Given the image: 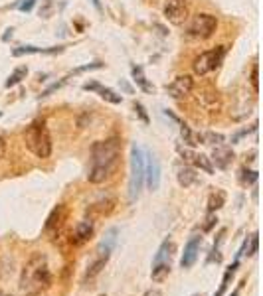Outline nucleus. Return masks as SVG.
Masks as SVG:
<instances>
[{"label":"nucleus","mask_w":263,"mask_h":296,"mask_svg":"<svg viewBox=\"0 0 263 296\" xmlns=\"http://www.w3.org/2000/svg\"><path fill=\"white\" fill-rule=\"evenodd\" d=\"M123 142L119 136H111L105 140H97L91 146V168L87 172L89 184H103L117 172L121 164Z\"/></svg>","instance_id":"1"},{"label":"nucleus","mask_w":263,"mask_h":296,"mask_svg":"<svg viewBox=\"0 0 263 296\" xmlns=\"http://www.w3.org/2000/svg\"><path fill=\"white\" fill-rule=\"evenodd\" d=\"M50 286H52V273L48 267V259H46V255L38 253L22 269L20 290L26 296H40Z\"/></svg>","instance_id":"2"},{"label":"nucleus","mask_w":263,"mask_h":296,"mask_svg":"<svg viewBox=\"0 0 263 296\" xmlns=\"http://www.w3.org/2000/svg\"><path fill=\"white\" fill-rule=\"evenodd\" d=\"M24 142H26V148L34 156L50 158V154H52V136H50V130L46 127V123L34 121L24 132Z\"/></svg>","instance_id":"3"},{"label":"nucleus","mask_w":263,"mask_h":296,"mask_svg":"<svg viewBox=\"0 0 263 296\" xmlns=\"http://www.w3.org/2000/svg\"><path fill=\"white\" fill-rule=\"evenodd\" d=\"M145 186V150L139 144L131 146V176H129V202H137Z\"/></svg>","instance_id":"4"},{"label":"nucleus","mask_w":263,"mask_h":296,"mask_svg":"<svg viewBox=\"0 0 263 296\" xmlns=\"http://www.w3.org/2000/svg\"><path fill=\"white\" fill-rule=\"evenodd\" d=\"M225 54H227V48H225V46H216V48H212V50L202 52L200 56L194 57V61H192V71L196 75H200V77L216 71V69L222 65Z\"/></svg>","instance_id":"5"},{"label":"nucleus","mask_w":263,"mask_h":296,"mask_svg":"<svg viewBox=\"0 0 263 296\" xmlns=\"http://www.w3.org/2000/svg\"><path fill=\"white\" fill-rule=\"evenodd\" d=\"M218 30V18L208 12H198L194 14L190 24H188V36L198 38V40H208L216 34Z\"/></svg>","instance_id":"6"},{"label":"nucleus","mask_w":263,"mask_h":296,"mask_svg":"<svg viewBox=\"0 0 263 296\" xmlns=\"http://www.w3.org/2000/svg\"><path fill=\"white\" fill-rule=\"evenodd\" d=\"M162 14L172 26H182L190 18V4L188 0H167L162 6Z\"/></svg>","instance_id":"7"},{"label":"nucleus","mask_w":263,"mask_h":296,"mask_svg":"<svg viewBox=\"0 0 263 296\" xmlns=\"http://www.w3.org/2000/svg\"><path fill=\"white\" fill-rule=\"evenodd\" d=\"M194 87H196L194 77L184 73V75H178V77L172 79V83L167 85V93H169L172 99H186L188 95H192Z\"/></svg>","instance_id":"8"},{"label":"nucleus","mask_w":263,"mask_h":296,"mask_svg":"<svg viewBox=\"0 0 263 296\" xmlns=\"http://www.w3.org/2000/svg\"><path fill=\"white\" fill-rule=\"evenodd\" d=\"M145 182L152 192L160 186V162L154 154H145Z\"/></svg>","instance_id":"9"},{"label":"nucleus","mask_w":263,"mask_h":296,"mask_svg":"<svg viewBox=\"0 0 263 296\" xmlns=\"http://www.w3.org/2000/svg\"><path fill=\"white\" fill-rule=\"evenodd\" d=\"M178 152H180V156H182L186 162H190L192 166L204 170L206 174H214V164H212V160L208 158L206 154H198V152H192V150L182 148V146H178Z\"/></svg>","instance_id":"10"},{"label":"nucleus","mask_w":263,"mask_h":296,"mask_svg":"<svg viewBox=\"0 0 263 296\" xmlns=\"http://www.w3.org/2000/svg\"><path fill=\"white\" fill-rule=\"evenodd\" d=\"M200 245H202V237H200V235L190 237V241H188L186 247H184L182 259H180L182 269H190V267H194V263H196V259H198V253H200Z\"/></svg>","instance_id":"11"},{"label":"nucleus","mask_w":263,"mask_h":296,"mask_svg":"<svg viewBox=\"0 0 263 296\" xmlns=\"http://www.w3.org/2000/svg\"><path fill=\"white\" fill-rule=\"evenodd\" d=\"M65 46H52V48H38V46H18L12 50V57H22V56H36V54H46V56H54L63 52Z\"/></svg>","instance_id":"12"},{"label":"nucleus","mask_w":263,"mask_h":296,"mask_svg":"<svg viewBox=\"0 0 263 296\" xmlns=\"http://www.w3.org/2000/svg\"><path fill=\"white\" fill-rule=\"evenodd\" d=\"M176 253V243L172 239H165L162 245L158 247L154 259H152V265H170V261Z\"/></svg>","instance_id":"13"},{"label":"nucleus","mask_w":263,"mask_h":296,"mask_svg":"<svg viewBox=\"0 0 263 296\" xmlns=\"http://www.w3.org/2000/svg\"><path fill=\"white\" fill-rule=\"evenodd\" d=\"M210 160H212V164H216V168L225 170V168L234 162V150L220 144V146L214 148V152H212V158H210Z\"/></svg>","instance_id":"14"},{"label":"nucleus","mask_w":263,"mask_h":296,"mask_svg":"<svg viewBox=\"0 0 263 296\" xmlns=\"http://www.w3.org/2000/svg\"><path fill=\"white\" fill-rule=\"evenodd\" d=\"M117 235H119V229H117V227H109V229L105 231L103 239H101L99 247H97L99 257H109V255H111V251L115 249V245H117Z\"/></svg>","instance_id":"15"},{"label":"nucleus","mask_w":263,"mask_h":296,"mask_svg":"<svg viewBox=\"0 0 263 296\" xmlns=\"http://www.w3.org/2000/svg\"><path fill=\"white\" fill-rule=\"evenodd\" d=\"M91 235H93V223L91 221H79L75 225L74 233H72V245H83L85 241L91 239Z\"/></svg>","instance_id":"16"},{"label":"nucleus","mask_w":263,"mask_h":296,"mask_svg":"<svg viewBox=\"0 0 263 296\" xmlns=\"http://www.w3.org/2000/svg\"><path fill=\"white\" fill-rule=\"evenodd\" d=\"M198 101L206 107L208 111H218L220 109V95L216 89H212V87H202L200 93H198Z\"/></svg>","instance_id":"17"},{"label":"nucleus","mask_w":263,"mask_h":296,"mask_svg":"<svg viewBox=\"0 0 263 296\" xmlns=\"http://www.w3.org/2000/svg\"><path fill=\"white\" fill-rule=\"evenodd\" d=\"M131 77H133V81H135V85H137L141 91H145V93L154 91V85H152L149 79H147V75H145V71H143V67H141V65L133 63L131 65Z\"/></svg>","instance_id":"18"},{"label":"nucleus","mask_w":263,"mask_h":296,"mask_svg":"<svg viewBox=\"0 0 263 296\" xmlns=\"http://www.w3.org/2000/svg\"><path fill=\"white\" fill-rule=\"evenodd\" d=\"M65 215H68V209H65V205L59 204L57 207L52 209V213H50V217H48V221H46V231H52L54 227L59 229L63 221H65Z\"/></svg>","instance_id":"19"},{"label":"nucleus","mask_w":263,"mask_h":296,"mask_svg":"<svg viewBox=\"0 0 263 296\" xmlns=\"http://www.w3.org/2000/svg\"><path fill=\"white\" fill-rule=\"evenodd\" d=\"M176 180H178V184L182 186V188H190L192 184H196L198 174H196V170L192 166H182L178 168V172H176Z\"/></svg>","instance_id":"20"},{"label":"nucleus","mask_w":263,"mask_h":296,"mask_svg":"<svg viewBox=\"0 0 263 296\" xmlns=\"http://www.w3.org/2000/svg\"><path fill=\"white\" fill-rule=\"evenodd\" d=\"M180 134H182V140H184L190 148L202 144V134L196 132V130H192L188 125H180Z\"/></svg>","instance_id":"21"},{"label":"nucleus","mask_w":263,"mask_h":296,"mask_svg":"<svg viewBox=\"0 0 263 296\" xmlns=\"http://www.w3.org/2000/svg\"><path fill=\"white\" fill-rule=\"evenodd\" d=\"M26 75H28V67H26V65H18L12 73L8 75V79L4 81V87H6V89L16 87V85H20V83L26 79Z\"/></svg>","instance_id":"22"},{"label":"nucleus","mask_w":263,"mask_h":296,"mask_svg":"<svg viewBox=\"0 0 263 296\" xmlns=\"http://www.w3.org/2000/svg\"><path fill=\"white\" fill-rule=\"evenodd\" d=\"M240 269V259H236L234 263H232V267H227L224 273V278H222V284H220V288L216 290V294L214 296H224L225 290H227V286H229V278L234 277V273Z\"/></svg>","instance_id":"23"},{"label":"nucleus","mask_w":263,"mask_h":296,"mask_svg":"<svg viewBox=\"0 0 263 296\" xmlns=\"http://www.w3.org/2000/svg\"><path fill=\"white\" fill-rule=\"evenodd\" d=\"M95 93H99V97H101L103 101L111 103V105H121V103H123V95H119L117 91H113L111 87H103V85H99V89H97Z\"/></svg>","instance_id":"24"},{"label":"nucleus","mask_w":263,"mask_h":296,"mask_svg":"<svg viewBox=\"0 0 263 296\" xmlns=\"http://www.w3.org/2000/svg\"><path fill=\"white\" fill-rule=\"evenodd\" d=\"M224 204H225V194L220 192V190H216L208 198V211H218Z\"/></svg>","instance_id":"25"},{"label":"nucleus","mask_w":263,"mask_h":296,"mask_svg":"<svg viewBox=\"0 0 263 296\" xmlns=\"http://www.w3.org/2000/svg\"><path fill=\"white\" fill-rule=\"evenodd\" d=\"M115 207V200H105V202H97V204L89 205L87 211H93L97 215H109Z\"/></svg>","instance_id":"26"},{"label":"nucleus","mask_w":263,"mask_h":296,"mask_svg":"<svg viewBox=\"0 0 263 296\" xmlns=\"http://www.w3.org/2000/svg\"><path fill=\"white\" fill-rule=\"evenodd\" d=\"M225 136L222 132H206V134H202V144H212V146H220V144H224Z\"/></svg>","instance_id":"27"},{"label":"nucleus","mask_w":263,"mask_h":296,"mask_svg":"<svg viewBox=\"0 0 263 296\" xmlns=\"http://www.w3.org/2000/svg\"><path fill=\"white\" fill-rule=\"evenodd\" d=\"M107 261H109V257H99V259L95 261L93 265H91V267L87 269V273H85V278H93V277H97V275L101 273V269H105Z\"/></svg>","instance_id":"28"},{"label":"nucleus","mask_w":263,"mask_h":296,"mask_svg":"<svg viewBox=\"0 0 263 296\" xmlns=\"http://www.w3.org/2000/svg\"><path fill=\"white\" fill-rule=\"evenodd\" d=\"M101 67H103V63H101V61H91V63H85V65H81V67L74 69L72 73H68V75H70V77H74V75L85 73V71H93V69H101Z\"/></svg>","instance_id":"29"},{"label":"nucleus","mask_w":263,"mask_h":296,"mask_svg":"<svg viewBox=\"0 0 263 296\" xmlns=\"http://www.w3.org/2000/svg\"><path fill=\"white\" fill-rule=\"evenodd\" d=\"M240 180H242V184H245V186L255 184V182H257V172H255V170H247V168H244Z\"/></svg>","instance_id":"30"},{"label":"nucleus","mask_w":263,"mask_h":296,"mask_svg":"<svg viewBox=\"0 0 263 296\" xmlns=\"http://www.w3.org/2000/svg\"><path fill=\"white\" fill-rule=\"evenodd\" d=\"M249 83H251L253 91L255 93L259 91V65H257V63H253V67H251V73H249Z\"/></svg>","instance_id":"31"},{"label":"nucleus","mask_w":263,"mask_h":296,"mask_svg":"<svg viewBox=\"0 0 263 296\" xmlns=\"http://www.w3.org/2000/svg\"><path fill=\"white\" fill-rule=\"evenodd\" d=\"M257 245H259V235L253 233L251 237H247V253L245 255H255L257 253Z\"/></svg>","instance_id":"32"},{"label":"nucleus","mask_w":263,"mask_h":296,"mask_svg":"<svg viewBox=\"0 0 263 296\" xmlns=\"http://www.w3.org/2000/svg\"><path fill=\"white\" fill-rule=\"evenodd\" d=\"M133 107H135L137 115L141 117V121H143L145 125H149V123H150V117L147 115V109H145V105H143V103H139V101H135V103H133Z\"/></svg>","instance_id":"33"},{"label":"nucleus","mask_w":263,"mask_h":296,"mask_svg":"<svg viewBox=\"0 0 263 296\" xmlns=\"http://www.w3.org/2000/svg\"><path fill=\"white\" fill-rule=\"evenodd\" d=\"M38 0H18L16 2V8H18L20 12H32L34 10V6H36Z\"/></svg>","instance_id":"34"},{"label":"nucleus","mask_w":263,"mask_h":296,"mask_svg":"<svg viewBox=\"0 0 263 296\" xmlns=\"http://www.w3.org/2000/svg\"><path fill=\"white\" fill-rule=\"evenodd\" d=\"M216 223H218V215H216V211H208L206 223H204V227H202V231H212Z\"/></svg>","instance_id":"35"},{"label":"nucleus","mask_w":263,"mask_h":296,"mask_svg":"<svg viewBox=\"0 0 263 296\" xmlns=\"http://www.w3.org/2000/svg\"><path fill=\"white\" fill-rule=\"evenodd\" d=\"M99 85L101 83H97V81H87V83H83V91H97Z\"/></svg>","instance_id":"36"},{"label":"nucleus","mask_w":263,"mask_h":296,"mask_svg":"<svg viewBox=\"0 0 263 296\" xmlns=\"http://www.w3.org/2000/svg\"><path fill=\"white\" fill-rule=\"evenodd\" d=\"M4 154H6V138L0 136V160L4 158Z\"/></svg>","instance_id":"37"},{"label":"nucleus","mask_w":263,"mask_h":296,"mask_svg":"<svg viewBox=\"0 0 263 296\" xmlns=\"http://www.w3.org/2000/svg\"><path fill=\"white\" fill-rule=\"evenodd\" d=\"M46 6L50 8V6H52V0H46ZM40 16H44V18H48V10H44V12L40 14Z\"/></svg>","instance_id":"38"},{"label":"nucleus","mask_w":263,"mask_h":296,"mask_svg":"<svg viewBox=\"0 0 263 296\" xmlns=\"http://www.w3.org/2000/svg\"><path fill=\"white\" fill-rule=\"evenodd\" d=\"M145 296H160V292H158V290H149Z\"/></svg>","instance_id":"39"},{"label":"nucleus","mask_w":263,"mask_h":296,"mask_svg":"<svg viewBox=\"0 0 263 296\" xmlns=\"http://www.w3.org/2000/svg\"><path fill=\"white\" fill-rule=\"evenodd\" d=\"M91 2H93V6H95V8H97V10L101 12V2H99V0H91Z\"/></svg>","instance_id":"40"},{"label":"nucleus","mask_w":263,"mask_h":296,"mask_svg":"<svg viewBox=\"0 0 263 296\" xmlns=\"http://www.w3.org/2000/svg\"><path fill=\"white\" fill-rule=\"evenodd\" d=\"M232 296H240V290H234V292H232Z\"/></svg>","instance_id":"41"},{"label":"nucleus","mask_w":263,"mask_h":296,"mask_svg":"<svg viewBox=\"0 0 263 296\" xmlns=\"http://www.w3.org/2000/svg\"><path fill=\"white\" fill-rule=\"evenodd\" d=\"M0 296H12V294H6V292H0Z\"/></svg>","instance_id":"42"},{"label":"nucleus","mask_w":263,"mask_h":296,"mask_svg":"<svg viewBox=\"0 0 263 296\" xmlns=\"http://www.w3.org/2000/svg\"><path fill=\"white\" fill-rule=\"evenodd\" d=\"M0 119H2V113H0Z\"/></svg>","instance_id":"43"},{"label":"nucleus","mask_w":263,"mask_h":296,"mask_svg":"<svg viewBox=\"0 0 263 296\" xmlns=\"http://www.w3.org/2000/svg\"><path fill=\"white\" fill-rule=\"evenodd\" d=\"M194 296H198V294H194Z\"/></svg>","instance_id":"44"},{"label":"nucleus","mask_w":263,"mask_h":296,"mask_svg":"<svg viewBox=\"0 0 263 296\" xmlns=\"http://www.w3.org/2000/svg\"><path fill=\"white\" fill-rule=\"evenodd\" d=\"M101 296H105V294H101Z\"/></svg>","instance_id":"45"}]
</instances>
